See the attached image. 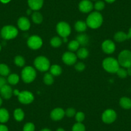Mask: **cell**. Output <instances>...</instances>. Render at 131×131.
Returning a JSON list of instances; mask_svg holds the SVG:
<instances>
[{"label": "cell", "mask_w": 131, "mask_h": 131, "mask_svg": "<svg viewBox=\"0 0 131 131\" xmlns=\"http://www.w3.org/2000/svg\"><path fill=\"white\" fill-rule=\"evenodd\" d=\"M103 23V17L98 12H93L88 16L86 24L89 27L96 29L100 27Z\"/></svg>", "instance_id": "1"}, {"label": "cell", "mask_w": 131, "mask_h": 131, "mask_svg": "<svg viewBox=\"0 0 131 131\" xmlns=\"http://www.w3.org/2000/svg\"><path fill=\"white\" fill-rule=\"evenodd\" d=\"M102 66L105 71L111 73H115L119 68L118 61L113 57H108L104 59Z\"/></svg>", "instance_id": "2"}, {"label": "cell", "mask_w": 131, "mask_h": 131, "mask_svg": "<svg viewBox=\"0 0 131 131\" xmlns=\"http://www.w3.org/2000/svg\"><path fill=\"white\" fill-rule=\"evenodd\" d=\"M18 30L12 25H7L2 28L1 30V36L5 40H10L17 37Z\"/></svg>", "instance_id": "3"}, {"label": "cell", "mask_w": 131, "mask_h": 131, "mask_svg": "<svg viewBox=\"0 0 131 131\" xmlns=\"http://www.w3.org/2000/svg\"><path fill=\"white\" fill-rule=\"evenodd\" d=\"M119 66L125 68L131 67V51L128 50H123L119 53L118 59Z\"/></svg>", "instance_id": "4"}, {"label": "cell", "mask_w": 131, "mask_h": 131, "mask_svg": "<svg viewBox=\"0 0 131 131\" xmlns=\"http://www.w3.org/2000/svg\"><path fill=\"white\" fill-rule=\"evenodd\" d=\"M35 67L40 71H46L50 68V62L48 59L44 56L37 57L34 60Z\"/></svg>", "instance_id": "5"}, {"label": "cell", "mask_w": 131, "mask_h": 131, "mask_svg": "<svg viewBox=\"0 0 131 131\" xmlns=\"http://www.w3.org/2000/svg\"><path fill=\"white\" fill-rule=\"evenodd\" d=\"M21 77L25 82H32L36 77V70L31 66H26L23 70L21 72Z\"/></svg>", "instance_id": "6"}, {"label": "cell", "mask_w": 131, "mask_h": 131, "mask_svg": "<svg viewBox=\"0 0 131 131\" xmlns=\"http://www.w3.org/2000/svg\"><path fill=\"white\" fill-rule=\"evenodd\" d=\"M57 31L59 36L65 38L71 34V28L68 23L62 21L57 25Z\"/></svg>", "instance_id": "7"}, {"label": "cell", "mask_w": 131, "mask_h": 131, "mask_svg": "<svg viewBox=\"0 0 131 131\" xmlns=\"http://www.w3.org/2000/svg\"><path fill=\"white\" fill-rule=\"evenodd\" d=\"M18 100L21 104H31L34 100V96L32 93L28 91H23L19 92V94L17 95Z\"/></svg>", "instance_id": "8"}, {"label": "cell", "mask_w": 131, "mask_h": 131, "mask_svg": "<svg viewBox=\"0 0 131 131\" xmlns=\"http://www.w3.org/2000/svg\"><path fill=\"white\" fill-rule=\"evenodd\" d=\"M27 45L32 50H37L42 46V39L37 36H32L28 39Z\"/></svg>", "instance_id": "9"}, {"label": "cell", "mask_w": 131, "mask_h": 131, "mask_svg": "<svg viewBox=\"0 0 131 131\" xmlns=\"http://www.w3.org/2000/svg\"><path fill=\"white\" fill-rule=\"evenodd\" d=\"M117 114L116 112L113 109H107L102 114V121L105 123L110 124L113 123L116 120Z\"/></svg>", "instance_id": "10"}, {"label": "cell", "mask_w": 131, "mask_h": 131, "mask_svg": "<svg viewBox=\"0 0 131 131\" xmlns=\"http://www.w3.org/2000/svg\"><path fill=\"white\" fill-rule=\"evenodd\" d=\"M62 60L67 65H73L77 61V55L71 51H68L63 54Z\"/></svg>", "instance_id": "11"}, {"label": "cell", "mask_w": 131, "mask_h": 131, "mask_svg": "<svg viewBox=\"0 0 131 131\" xmlns=\"http://www.w3.org/2000/svg\"><path fill=\"white\" fill-rule=\"evenodd\" d=\"M93 3L89 0H82L80 2L79 5V10L80 12L83 13H88L90 12L93 10Z\"/></svg>", "instance_id": "12"}, {"label": "cell", "mask_w": 131, "mask_h": 131, "mask_svg": "<svg viewBox=\"0 0 131 131\" xmlns=\"http://www.w3.org/2000/svg\"><path fill=\"white\" fill-rule=\"evenodd\" d=\"M102 50L105 53L111 54L115 51L116 46L114 42L111 40H105L102 45Z\"/></svg>", "instance_id": "13"}, {"label": "cell", "mask_w": 131, "mask_h": 131, "mask_svg": "<svg viewBox=\"0 0 131 131\" xmlns=\"http://www.w3.org/2000/svg\"><path fill=\"white\" fill-rule=\"evenodd\" d=\"M65 115V111L61 108H56L51 111L50 117L54 121H59L62 119Z\"/></svg>", "instance_id": "14"}, {"label": "cell", "mask_w": 131, "mask_h": 131, "mask_svg": "<svg viewBox=\"0 0 131 131\" xmlns=\"http://www.w3.org/2000/svg\"><path fill=\"white\" fill-rule=\"evenodd\" d=\"M17 25L20 30L23 31H26L30 28V22L28 19L26 17H21L19 18L17 21Z\"/></svg>", "instance_id": "15"}, {"label": "cell", "mask_w": 131, "mask_h": 131, "mask_svg": "<svg viewBox=\"0 0 131 131\" xmlns=\"http://www.w3.org/2000/svg\"><path fill=\"white\" fill-rule=\"evenodd\" d=\"M44 0H28V4L30 9L33 10H39L43 5Z\"/></svg>", "instance_id": "16"}, {"label": "cell", "mask_w": 131, "mask_h": 131, "mask_svg": "<svg viewBox=\"0 0 131 131\" xmlns=\"http://www.w3.org/2000/svg\"><path fill=\"white\" fill-rule=\"evenodd\" d=\"M0 94L5 99H9L12 97V94H13V91H12V88L8 85H5L2 88V89L0 91Z\"/></svg>", "instance_id": "17"}, {"label": "cell", "mask_w": 131, "mask_h": 131, "mask_svg": "<svg viewBox=\"0 0 131 131\" xmlns=\"http://www.w3.org/2000/svg\"><path fill=\"white\" fill-rule=\"evenodd\" d=\"M76 40L78 41L79 45L82 46H85L89 44V38L86 34H80L77 37Z\"/></svg>", "instance_id": "18"}, {"label": "cell", "mask_w": 131, "mask_h": 131, "mask_svg": "<svg viewBox=\"0 0 131 131\" xmlns=\"http://www.w3.org/2000/svg\"><path fill=\"white\" fill-rule=\"evenodd\" d=\"M119 105L125 109H129L131 108V99L128 97H122L119 100Z\"/></svg>", "instance_id": "19"}, {"label": "cell", "mask_w": 131, "mask_h": 131, "mask_svg": "<svg viewBox=\"0 0 131 131\" xmlns=\"http://www.w3.org/2000/svg\"><path fill=\"white\" fill-rule=\"evenodd\" d=\"M9 113L6 109H0V123H5L9 119Z\"/></svg>", "instance_id": "20"}, {"label": "cell", "mask_w": 131, "mask_h": 131, "mask_svg": "<svg viewBox=\"0 0 131 131\" xmlns=\"http://www.w3.org/2000/svg\"><path fill=\"white\" fill-rule=\"evenodd\" d=\"M114 38L116 41L119 42H123V41H126V40L128 39L127 34H125L123 31H118V32L116 33Z\"/></svg>", "instance_id": "21"}, {"label": "cell", "mask_w": 131, "mask_h": 131, "mask_svg": "<svg viewBox=\"0 0 131 131\" xmlns=\"http://www.w3.org/2000/svg\"><path fill=\"white\" fill-rule=\"evenodd\" d=\"M87 26L88 25H87L86 23L82 21H79L75 23V28L79 32H83L86 30Z\"/></svg>", "instance_id": "22"}, {"label": "cell", "mask_w": 131, "mask_h": 131, "mask_svg": "<svg viewBox=\"0 0 131 131\" xmlns=\"http://www.w3.org/2000/svg\"><path fill=\"white\" fill-rule=\"evenodd\" d=\"M50 73L53 76H59L62 73V68L60 66L54 64L50 67Z\"/></svg>", "instance_id": "23"}, {"label": "cell", "mask_w": 131, "mask_h": 131, "mask_svg": "<svg viewBox=\"0 0 131 131\" xmlns=\"http://www.w3.org/2000/svg\"><path fill=\"white\" fill-rule=\"evenodd\" d=\"M14 116L17 122H21L24 119L25 113L21 109H16L14 113Z\"/></svg>", "instance_id": "24"}, {"label": "cell", "mask_w": 131, "mask_h": 131, "mask_svg": "<svg viewBox=\"0 0 131 131\" xmlns=\"http://www.w3.org/2000/svg\"><path fill=\"white\" fill-rule=\"evenodd\" d=\"M31 18H32L33 22L35 23L36 24H40L42 23V20H43V17L41 14L38 12H34L32 14L31 16Z\"/></svg>", "instance_id": "25"}, {"label": "cell", "mask_w": 131, "mask_h": 131, "mask_svg": "<svg viewBox=\"0 0 131 131\" xmlns=\"http://www.w3.org/2000/svg\"><path fill=\"white\" fill-rule=\"evenodd\" d=\"M7 81L11 85H16L19 81V77L17 74H11L8 77Z\"/></svg>", "instance_id": "26"}, {"label": "cell", "mask_w": 131, "mask_h": 131, "mask_svg": "<svg viewBox=\"0 0 131 131\" xmlns=\"http://www.w3.org/2000/svg\"><path fill=\"white\" fill-rule=\"evenodd\" d=\"M10 68L5 64H0V75L3 77L8 76L10 73Z\"/></svg>", "instance_id": "27"}, {"label": "cell", "mask_w": 131, "mask_h": 131, "mask_svg": "<svg viewBox=\"0 0 131 131\" xmlns=\"http://www.w3.org/2000/svg\"><path fill=\"white\" fill-rule=\"evenodd\" d=\"M89 55V51L85 48H81L77 50V57L79 59H84Z\"/></svg>", "instance_id": "28"}, {"label": "cell", "mask_w": 131, "mask_h": 131, "mask_svg": "<svg viewBox=\"0 0 131 131\" xmlns=\"http://www.w3.org/2000/svg\"><path fill=\"white\" fill-rule=\"evenodd\" d=\"M62 39L59 37H54L50 41V44L51 46L54 48H58L61 46L62 45Z\"/></svg>", "instance_id": "29"}, {"label": "cell", "mask_w": 131, "mask_h": 131, "mask_svg": "<svg viewBox=\"0 0 131 131\" xmlns=\"http://www.w3.org/2000/svg\"><path fill=\"white\" fill-rule=\"evenodd\" d=\"M79 46H80V45L78 42V41L77 40H73L69 43L68 49L71 51H75L79 50Z\"/></svg>", "instance_id": "30"}, {"label": "cell", "mask_w": 131, "mask_h": 131, "mask_svg": "<svg viewBox=\"0 0 131 131\" xmlns=\"http://www.w3.org/2000/svg\"><path fill=\"white\" fill-rule=\"evenodd\" d=\"M43 81L46 85H51L53 83V77L51 73H46L44 76Z\"/></svg>", "instance_id": "31"}, {"label": "cell", "mask_w": 131, "mask_h": 131, "mask_svg": "<svg viewBox=\"0 0 131 131\" xmlns=\"http://www.w3.org/2000/svg\"><path fill=\"white\" fill-rule=\"evenodd\" d=\"M14 62L16 65H17L19 67H23L25 64V60L23 57L20 55H17L15 57Z\"/></svg>", "instance_id": "32"}, {"label": "cell", "mask_w": 131, "mask_h": 131, "mask_svg": "<svg viewBox=\"0 0 131 131\" xmlns=\"http://www.w3.org/2000/svg\"><path fill=\"white\" fill-rule=\"evenodd\" d=\"M72 131H85V126L82 123L77 122L73 126Z\"/></svg>", "instance_id": "33"}, {"label": "cell", "mask_w": 131, "mask_h": 131, "mask_svg": "<svg viewBox=\"0 0 131 131\" xmlns=\"http://www.w3.org/2000/svg\"><path fill=\"white\" fill-rule=\"evenodd\" d=\"M94 8L97 11L102 10L105 8V3H104V2H102V1H98L94 4Z\"/></svg>", "instance_id": "34"}, {"label": "cell", "mask_w": 131, "mask_h": 131, "mask_svg": "<svg viewBox=\"0 0 131 131\" xmlns=\"http://www.w3.org/2000/svg\"><path fill=\"white\" fill-rule=\"evenodd\" d=\"M117 75L119 77V78H122V79H124V78H126L127 77V70L125 68H119L118 69V70L116 72Z\"/></svg>", "instance_id": "35"}, {"label": "cell", "mask_w": 131, "mask_h": 131, "mask_svg": "<svg viewBox=\"0 0 131 131\" xmlns=\"http://www.w3.org/2000/svg\"><path fill=\"white\" fill-rule=\"evenodd\" d=\"M23 130V131H34L35 130L34 124L32 123H30V122L26 123V124L24 125Z\"/></svg>", "instance_id": "36"}, {"label": "cell", "mask_w": 131, "mask_h": 131, "mask_svg": "<svg viewBox=\"0 0 131 131\" xmlns=\"http://www.w3.org/2000/svg\"><path fill=\"white\" fill-rule=\"evenodd\" d=\"M85 119V114L82 112H78L75 114V119L79 123H82Z\"/></svg>", "instance_id": "37"}, {"label": "cell", "mask_w": 131, "mask_h": 131, "mask_svg": "<svg viewBox=\"0 0 131 131\" xmlns=\"http://www.w3.org/2000/svg\"><path fill=\"white\" fill-rule=\"evenodd\" d=\"M65 114L68 117H69V118H71V117L75 116V114H76V111L73 108H68L67 110L66 111Z\"/></svg>", "instance_id": "38"}, {"label": "cell", "mask_w": 131, "mask_h": 131, "mask_svg": "<svg viewBox=\"0 0 131 131\" xmlns=\"http://www.w3.org/2000/svg\"><path fill=\"white\" fill-rule=\"evenodd\" d=\"M75 68L78 71H83L85 68V64L83 62H79L75 66Z\"/></svg>", "instance_id": "39"}, {"label": "cell", "mask_w": 131, "mask_h": 131, "mask_svg": "<svg viewBox=\"0 0 131 131\" xmlns=\"http://www.w3.org/2000/svg\"><path fill=\"white\" fill-rule=\"evenodd\" d=\"M7 84V80L4 77H0V91L5 85Z\"/></svg>", "instance_id": "40"}, {"label": "cell", "mask_w": 131, "mask_h": 131, "mask_svg": "<svg viewBox=\"0 0 131 131\" xmlns=\"http://www.w3.org/2000/svg\"><path fill=\"white\" fill-rule=\"evenodd\" d=\"M0 131H8V129L5 125L0 124Z\"/></svg>", "instance_id": "41"}, {"label": "cell", "mask_w": 131, "mask_h": 131, "mask_svg": "<svg viewBox=\"0 0 131 131\" xmlns=\"http://www.w3.org/2000/svg\"><path fill=\"white\" fill-rule=\"evenodd\" d=\"M11 0H0V2H2V3H4V4H6V3H8L10 2Z\"/></svg>", "instance_id": "42"}, {"label": "cell", "mask_w": 131, "mask_h": 131, "mask_svg": "<svg viewBox=\"0 0 131 131\" xmlns=\"http://www.w3.org/2000/svg\"><path fill=\"white\" fill-rule=\"evenodd\" d=\"M127 75H129V76H131V67L127 68Z\"/></svg>", "instance_id": "43"}, {"label": "cell", "mask_w": 131, "mask_h": 131, "mask_svg": "<svg viewBox=\"0 0 131 131\" xmlns=\"http://www.w3.org/2000/svg\"><path fill=\"white\" fill-rule=\"evenodd\" d=\"M127 36H128V39H131V28L129 29V30H128V34H127Z\"/></svg>", "instance_id": "44"}, {"label": "cell", "mask_w": 131, "mask_h": 131, "mask_svg": "<svg viewBox=\"0 0 131 131\" xmlns=\"http://www.w3.org/2000/svg\"><path fill=\"white\" fill-rule=\"evenodd\" d=\"M105 1L109 3H113V2H115L116 0H105Z\"/></svg>", "instance_id": "45"}, {"label": "cell", "mask_w": 131, "mask_h": 131, "mask_svg": "<svg viewBox=\"0 0 131 131\" xmlns=\"http://www.w3.org/2000/svg\"><path fill=\"white\" fill-rule=\"evenodd\" d=\"M40 131H51V130L50 129H49V128H43V129H42Z\"/></svg>", "instance_id": "46"}, {"label": "cell", "mask_w": 131, "mask_h": 131, "mask_svg": "<svg viewBox=\"0 0 131 131\" xmlns=\"http://www.w3.org/2000/svg\"><path fill=\"white\" fill-rule=\"evenodd\" d=\"M2 104H3V100H2V97L0 96V107L2 105Z\"/></svg>", "instance_id": "47"}, {"label": "cell", "mask_w": 131, "mask_h": 131, "mask_svg": "<svg viewBox=\"0 0 131 131\" xmlns=\"http://www.w3.org/2000/svg\"><path fill=\"white\" fill-rule=\"evenodd\" d=\"M31 9H28L27 10V14L30 15V14H31Z\"/></svg>", "instance_id": "48"}, {"label": "cell", "mask_w": 131, "mask_h": 131, "mask_svg": "<svg viewBox=\"0 0 131 131\" xmlns=\"http://www.w3.org/2000/svg\"><path fill=\"white\" fill-rule=\"evenodd\" d=\"M57 131H65V130H64V129H63V128H59L57 130Z\"/></svg>", "instance_id": "49"}, {"label": "cell", "mask_w": 131, "mask_h": 131, "mask_svg": "<svg viewBox=\"0 0 131 131\" xmlns=\"http://www.w3.org/2000/svg\"><path fill=\"white\" fill-rule=\"evenodd\" d=\"M2 50V45H1V44H0V51Z\"/></svg>", "instance_id": "50"}, {"label": "cell", "mask_w": 131, "mask_h": 131, "mask_svg": "<svg viewBox=\"0 0 131 131\" xmlns=\"http://www.w3.org/2000/svg\"><path fill=\"white\" fill-rule=\"evenodd\" d=\"M93 1H96V0H93Z\"/></svg>", "instance_id": "51"}]
</instances>
